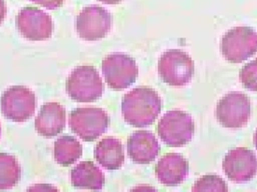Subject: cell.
<instances>
[{"label": "cell", "mask_w": 257, "mask_h": 192, "mask_svg": "<svg viewBox=\"0 0 257 192\" xmlns=\"http://www.w3.org/2000/svg\"><path fill=\"white\" fill-rule=\"evenodd\" d=\"M36 5L43 6L48 10H54L63 6L64 0H30Z\"/></svg>", "instance_id": "7402d4cb"}, {"label": "cell", "mask_w": 257, "mask_h": 192, "mask_svg": "<svg viewBox=\"0 0 257 192\" xmlns=\"http://www.w3.org/2000/svg\"><path fill=\"white\" fill-rule=\"evenodd\" d=\"M188 172V161L182 155L175 152L163 155L155 167L156 176L166 186H176L182 183Z\"/></svg>", "instance_id": "4fadbf2b"}, {"label": "cell", "mask_w": 257, "mask_h": 192, "mask_svg": "<svg viewBox=\"0 0 257 192\" xmlns=\"http://www.w3.org/2000/svg\"><path fill=\"white\" fill-rule=\"evenodd\" d=\"M21 169L14 155L0 152V190L13 188L19 182Z\"/></svg>", "instance_id": "d6986e66"}, {"label": "cell", "mask_w": 257, "mask_h": 192, "mask_svg": "<svg viewBox=\"0 0 257 192\" xmlns=\"http://www.w3.org/2000/svg\"><path fill=\"white\" fill-rule=\"evenodd\" d=\"M0 105L6 119L15 122H25L34 114L36 96L24 86H12L2 95Z\"/></svg>", "instance_id": "9c48e42d"}, {"label": "cell", "mask_w": 257, "mask_h": 192, "mask_svg": "<svg viewBox=\"0 0 257 192\" xmlns=\"http://www.w3.org/2000/svg\"><path fill=\"white\" fill-rule=\"evenodd\" d=\"M105 181L102 170L91 161H82L71 172V182L75 188L100 190Z\"/></svg>", "instance_id": "e0dca14e"}, {"label": "cell", "mask_w": 257, "mask_h": 192, "mask_svg": "<svg viewBox=\"0 0 257 192\" xmlns=\"http://www.w3.org/2000/svg\"><path fill=\"white\" fill-rule=\"evenodd\" d=\"M66 110L57 102L44 104L35 120V128L39 135L50 137L63 132L66 126Z\"/></svg>", "instance_id": "9a60e30c"}, {"label": "cell", "mask_w": 257, "mask_h": 192, "mask_svg": "<svg viewBox=\"0 0 257 192\" xmlns=\"http://www.w3.org/2000/svg\"><path fill=\"white\" fill-rule=\"evenodd\" d=\"M57 188L50 185H36L29 188L28 191H57Z\"/></svg>", "instance_id": "603a6c76"}, {"label": "cell", "mask_w": 257, "mask_h": 192, "mask_svg": "<svg viewBox=\"0 0 257 192\" xmlns=\"http://www.w3.org/2000/svg\"><path fill=\"white\" fill-rule=\"evenodd\" d=\"M66 90L77 102H93L102 96L104 85L96 68L84 65L72 71L66 80Z\"/></svg>", "instance_id": "7a4b0ae2"}, {"label": "cell", "mask_w": 257, "mask_h": 192, "mask_svg": "<svg viewBox=\"0 0 257 192\" xmlns=\"http://www.w3.org/2000/svg\"><path fill=\"white\" fill-rule=\"evenodd\" d=\"M6 5L5 0H0V25L4 21L6 15Z\"/></svg>", "instance_id": "cb8c5ba5"}, {"label": "cell", "mask_w": 257, "mask_h": 192, "mask_svg": "<svg viewBox=\"0 0 257 192\" xmlns=\"http://www.w3.org/2000/svg\"><path fill=\"white\" fill-rule=\"evenodd\" d=\"M158 72L163 82L172 87H182L190 82L194 75V62L184 51L169 50L160 57Z\"/></svg>", "instance_id": "5b68a950"}, {"label": "cell", "mask_w": 257, "mask_h": 192, "mask_svg": "<svg viewBox=\"0 0 257 192\" xmlns=\"http://www.w3.org/2000/svg\"><path fill=\"white\" fill-rule=\"evenodd\" d=\"M108 122L106 112L99 107H79L69 115L71 129L85 142H93L99 138L108 128Z\"/></svg>", "instance_id": "8992f818"}, {"label": "cell", "mask_w": 257, "mask_h": 192, "mask_svg": "<svg viewBox=\"0 0 257 192\" xmlns=\"http://www.w3.org/2000/svg\"><path fill=\"white\" fill-rule=\"evenodd\" d=\"M162 101L158 93L149 87L133 89L122 101L125 121L137 128L152 125L161 112Z\"/></svg>", "instance_id": "6da1fadb"}, {"label": "cell", "mask_w": 257, "mask_h": 192, "mask_svg": "<svg viewBox=\"0 0 257 192\" xmlns=\"http://www.w3.org/2000/svg\"><path fill=\"white\" fill-rule=\"evenodd\" d=\"M251 114L250 99L240 92H231L217 102L216 118L225 128H239L247 125Z\"/></svg>", "instance_id": "ba28073f"}, {"label": "cell", "mask_w": 257, "mask_h": 192, "mask_svg": "<svg viewBox=\"0 0 257 192\" xmlns=\"http://www.w3.org/2000/svg\"><path fill=\"white\" fill-rule=\"evenodd\" d=\"M239 79L244 88L257 92V58L243 66Z\"/></svg>", "instance_id": "44dd1931"}, {"label": "cell", "mask_w": 257, "mask_h": 192, "mask_svg": "<svg viewBox=\"0 0 257 192\" xmlns=\"http://www.w3.org/2000/svg\"><path fill=\"white\" fill-rule=\"evenodd\" d=\"M102 70L108 87L115 90L127 89L139 76L134 59L121 53L107 56L102 60Z\"/></svg>", "instance_id": "52a82bcc"}, {"label": "cell", "mask_w": 257, "mask_h": 192, "mask_svg": "<svg viewBox=\"0 0 257 192\" xmlns=\"http://www.w3.org/2000/svg\"><path fill=\"white\" fill-rule=\"evenodd\" d=\"M127 152L133 162L150 164L158 156L160 146L152 132L137 131L128 138Z\"/></svg>", "instance_id": "5bb4252c"}, {"label": "cell", "mask_w": 257, "mask_h": 192, "mask_svg": "<svg viewBox=\"0 0 257 192\" xmlns=\"http://www.w3.org/2000/svg\"><path fill=\"white\" fill-rule=\"evenodd\" d=\"M157 133L169 147H181L190 142L195 132L191 116L182 110L168 111L159 121Z\"/></svg>", "instance_id": "3957f363"}, {"label": "cell", "mask_w": 257, "mask_h": 192, "mask_svg": "<svg viewBox=\"0 0 257 192\" xmlns=\"http://www.w3.org/2000/svg\"><path fill=\"white\" fill-rule=\"evenodd\" d=\"M0 133H1V127H0Z\"/></svg>", "instance_id": "4316f807"}, {"label": "cell", "mask_w": 257, "mask_h": 192, "mask_svg": "<svg viewBox=\"0 0 257 192\" xmlns=\"http://www.w3.org/2000/svg\"><path fill=\"white\" fill-rule=\"evenodd\" d=\"M99 1L108 5H117L119 4L122 0H99Z\"/></svg>", "instance_id": "d4e9b609"}, {"label": "cell", "mask_w": 257, "mask_h": 192, "mask_svg": "<svg viewBox=\"0 0 257 192\" xmlns=\"http://www.w3.org/2000/svg\"><path fill=\"white\" fill-rule=\"evenodd\" d=\"M95 159L107 170H118L124 163L123 146L118 139L107 137L96 144Z\"/></svg>", "instance_id": "2e32d148"}, {"label": "cell", "mask_w": 257, "mask_h": 192, "mask_svg": "<svg viewBox=\"0 0 257 192\" xmlns=\"http://www.w3.org/2000/svg\"><path fill=\"white\" fill-rule=\"evenodd\" d=\"M16 24L21 36L33 42L47 40L52 36V18L37 7L26 6L21 9Z\"/></svg>", "instance_id": "8fae6325"}, {"label": "cell", "mask_w": 257, "mask_h": 192, "mask_svg": "<svg viewBox=\"0 0 257 192\" xmlns=\"http://www.w3.org/2000/svg\"><path fill=\"white\" fill-rule=\"evenodd\" d=\"M253 143H254L255 147L257 149V129L255 131L254 134H253Z\"/></svg>", "instance_id": "484cf974"}, {"label": "cell", "mask_w": 257, "mask_h": 192, "mask_svg": "<svg viewBox=\"0 0 257 192\" xmlns=\"http://www.w3.org/2000/svg\"><path fill=\"white\" fill-rule=\"evenodd\" d=\"M193 191H228L225 181L215 174H207L195 182Z\"/></svg>", "instance_id": "ffe728a7"}, {"label": "cell", "mask_w": 257, "mask_h": 192, "mask_svg": "<svg viewBox=\"0 0 257 192\" xmlns=\"http://www.w3.org/2000/svg\"><path fill=\"white\" fill-rule=\"evenodd\" d=\"M54 155L57 164L69 167L81 158L82 146L72 136H62L54 143Z\"/></svg>", "instance_id": "ac0fdd59"}, {"label": "cell", "mask_w": 257, "mask_h": 192, "mask_svg": "<svg viewBox=\"0 0 257 192\" xmlns=\"http://www.w3.org/2000/svg\"><path fill=\"white\" fill-rule=\"evenodd\" d=\"M220 51L229 63H242L257 53L256 32L244 26L228 30L222 38Z\"/></svg>", "instance_id": "277c9868"}, {"label": "cell", "mask_w": 257, "mask_h": 192, "mask_svg": "<svg viewBox=\"0 0 257 192\" xmlns=\"http://www.w3.org/2000/svg\"><path fill=\"white\" fill-rule=\"evenodd\" d=\"M223 170L232 182L240 183L251 180L257 173L256 154L247 147L232 149L225 155Z\"/></svg>", "instance_id": "7c38bea8"}, {"label": "cell", "mask_w": 257, "mask_h": 192, "mask_svg": "<svg viewBox=\"0 0 257 192\" xmlns=\"http://www.w3.org/2000/svg\"><path fill=\"white\" fill-rule=\"evenodd\" d=\"M112 16L101 6L84 8L77 17L76 30L81 39L89 42L103 39L111 30Z\"/></svg>", "instance_id": "30bf717a"}]
</instances>
